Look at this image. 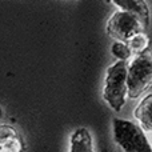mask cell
Masks as SVG:
<instances>
[{"mask_svg":"<svg viewBox=\"0 0 152 152\" xmlns=\"http://www.w3.org/2000/svg\"><path fill=\"white\" fill-rule=\"evenodd\" d=\"M103 99L115 112H120L127 99V61L118 60L105 72Z\"/></svg>","mask_w":152,"mask_h":152,"instance_id":"obj_1","label":"cell"},{"mask_svg":"<svg viewBox=\"0 0 152 152\" xmlns=\"http://www.w3.org/2000/svg\"><path fill=\"white\" fill-rule=\"evenodd\" d=\"M113 139L124 152H152L145 132L131 120L115 118L112 120Z\"/></svg>","mask_w":152,"mask_h":152,"instance_id":"obj_2","label":"cell"},{"mask_svg":"<svg viewBox=\"0 0 152 152\" xmlns=\"http://www.w3.org/2000/svg\"><path fill=\"white\" fill-rule=\"evenodd\" d=\"M152 60L148 53L137 55L127 64V97L135 100L150 88Z\"/></svg>","mask_w":152,"mask_h":152,"instance_id":"obj_3","label":"cell"},{"mask_svg":"<svg viewBox=\"0 0 152 152\" xmlns=\"http://www.w3.org/2000/svg\"><path fill=\"white\" fill-rule=\"evenodd\" d=\"M144 32V26L131 13L116 11L107 21V34L116 42L127 43L135 35Z\"/></svg>","mask_w":152,"mask_h":152,"instance_id":"obj_4","label":"cell"},{"mask_svg":"<svg viewBox=\"0 0 152 152\" xmlns=\"http://www.w3.org/2000/svg\"><path fill=\"white\" fill-rule=\"evenodd\" d=\"M24 142L15 127L0 124V152H23Z\"/></svg>","mask_w":152,"mask_h":152,"instance_id":"obj_5","label":"cell"},{"mask_svg":"<svg viewBox=\"0 0 152 152\" xmlns=\"http://www.w3.org/2000/svg\"><path fill=\"white\" fill-rule=\"evenodd\" d=\"M120 11L134 15L143 26H147L150 20V8L145 0H111Z\"/></svg>","mask_w":152,"mask_h":152,"instance_id":"obj_6","label":"cell"},{"mask_svg":"<svg viewBox=\"0 0 152 152\" xmlns=\"http://www.w3.org/2000/svg\"><path fill=\"white\" fill-rule=\"evenodd\" d=\"M134 118L136 119L137 126L144 132L151 134L152 131V94L143 97L134 111Z\"/></svg>","mask_w":152,"mask_h":152,"instance_id":"obj_7","label":"cell"},{"mask_svg":"<svg viewBox=\"0 0 152 152\" xmlns=\"http://www.w3.org/2000/svg\"><path fill=\"white\" fill-rule=\"evenodd\" d=\"M68 152H95L91 132L84 127L76 128L69 137Z\"/></svg>","mask_w":152,"mask_h":152,"instance_id":"obj_8","label":"cell"},{"mask_svg":"<svg viewBox=\"0 0 152 152\" xmlns=\"http://www.w3.org/2000/svg\"><path fill=\"white\" fill-rule=\"evenodd\" d=\"M126 44L128 45L132 56L134 55L137 56V55L145 53V51L150 48V39L144 34H139V35H135L134 37H131Z\"/></svg>","mask_w":152,"mask_h":152,"instance_id":"obj_9","label":"cell"},{"mask_svg":"<svg viewBox=\"0 0 152 152\" xmlns=\"http://www.w3.org/2000/svg\"><path fill=\"white\" fill-rule=\"evenodd\" d=\"M111 52L120 61H127L128 59L132 58V53H131V51H129L128 45L121 42H113V44L111 45Z\"/></svg>","mask_w":152,"mask_h":152,"instance_id":"obj_10","label":"cell"},{"mask_svg":"<svg viewBox=\"0 0 152 152\" xmlns=\"http://www.w3.org/2000/svg\"><path fill=\"white\" fill-rule=\"evenodd\" d=\"M0 115H1V111H0Z\"/></svg>","mask_w":152,"mask_h":152,"instance_id":"obj_11","label":"cell"}]
</instances>
